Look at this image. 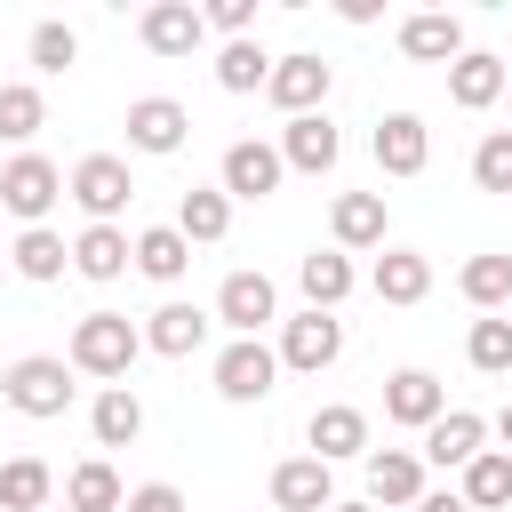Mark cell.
<instances>
[{
	"label": "cell",
	"mask_w": 512,
	"mask_h": 512,
	"mask_svg": "<svg viewBox=\"0 0 512 512\" xmlns=\"http://www.w3.org/2000/svg\"><path fill=\"white\" fill-rule=\"evenodd\" d=\"M88 432H96V448H128V440L144 432V400H136L128 384H104L96 408H88Z\"/></svg>",
	"instance_id": "obj_29"
},
{
	"label": "cell",
	"mask_w": 512,
	"mask_h": 512,
	"mask_svg": "<svg viewBox=\"0 0 512 512\" xmlns=\"http://www.w3.org/2000/svg\"><path fill=\"white\" fill-rule=\"evenodd\" d=\"M216 320H224L232 336H256V328L280 320V288H272L264 272H224V288H216Z\"/></svg>",
	"instance_id": "obj_10"
},
{
	"label": "cell",
	"mask_w": 512,
	"mask_h": 512,
	"mask_svg": "<svg viewBox=\"0 0 512 512\" xmlns=\"http://www.w3.org/2000/svg\"><path fill=\"white\" fill-rule=\"evenodd\" d=\"M200 344H208V312L200 304H160L144 320V352H160V360H192Z\"/></svg>",
	"instance_id": "obj_22"
},
{
	"label": "cell",
	"mask_w": 512,
	"mask_h": 512,
	"mask_svg": "<svg viewBox=\"0 0 512 512\" xmlns=\"http://www.w3.org/2000/svg\"><path fill=\"white\" fill-rule=\"evenodd\" d=\"M400 48H408L416 64H456V56H464V16L416 8V16H400Z\"/></svg>",
	"instance_id": "obj_18"
},
{
	"label": "cell",
	"mask_w": 512,
	"mask_h": 512,
	"mask_svg": "<svg viewBox=\"0 0 512 512\" xmlns=\"http://www.w3.org/2000/svg\"><path fill=\"white\" fill-rule=\"evenodd\" d=\"M0 400H8L16 416H32V424L64 416V408H72V360H56V352H24V360H8Z\"/></svg>",
	"instance_id": "obj_2"
},
{
	"label": "cell",
	"mask_w": 512,
	"mask_h": 512,
	"mask_svg": "<svg viewBox=\"0 0 512 512\" xmlns=\"http://www.w3.org/2000/svg\"><path fill=\"white\" fill-rule=\"evenodd\" d=\"M176 232H184L192 248H216V240L232 232V200H224L216 184H192V192L176 200Z\"/></svg>",
	"instance_id": "obj_27"
},
{
	"label": "cell",
	"mask_w": 512,
	"mask_h": 512,
	"mask_svg": "<svg viewBox=\"0 0 512 512\" xmlns=\"http://www.w3.org/2000/svg\"><path fill=\"white\" fill-rule=\"evenodd\" d=\"M416 512H472V504H464V496H448V488H424V496H416Z\"/></svg>",
	"instance_id": "obj_41"
},
{
	"label": "cell",
	"mask_w": 512,
	"mask_h": 512,
	"mask_svg": "<svg viewBox=\"0 0 512 512\" xmlns=\"http://www.w3.org/2000/svg\"><path fill=\"white\" fill-rule=\"evenodd\" d=\"M136 352H144V328L128 320V312H88L80 328H72V376H104V384H120L128 368H136Z\"/></svg>",
	"instance_id": "obj_1"
},
{
	"label": "cell",
	"mask_w": 512,
	"mask_h": 512,
	"mask_svg": "<svg viewBox=\"0 0 512 512\" xmlns=\"http://www.w3.org/2000/svg\"><path fill=\"white\" fill-rule=\"evenodd\" d=\"M272 504H280V512H328V504H336L328 464H320V456H288V464H272Z\"/></svg>",
	"instance_id": "obj_20"
},
{
	"label": "cell",
	"mask_w": 512,
	"mask_h": 512,
	"mask_svg": "<svg viewBox=\"0 0 512 512\" xmlns=\"http://www.w3.org/2000/svg\"><path fill=\"white\" fill-rule=\"evenodd\" d=\"M120 472L104 464V456H88V464H72V480H64V512H120Z\"/></svg>",
	"instance_id": "obj_31"
},
{
	"label": "cell",
	"mask_w": 512,
	"mask_h": 512,
	"mask_svg": "<svg viewBox=\"0 0 512 512\" xmlns=\"http://www.w3.org/2000/svg\"><path fill=\"white\" fill-rule=\"evenodd\" d=\"M72 56H80V32H72V24H56V16L32 24V64H40V72H72Z\"/></svg>",
	"instance_id": "obj_38"
},
{
	"label": "cell",
	"mask_w": 512,
	"mask_h": 512,
	"mask_svg": "<svg viewBox=\"0 0 512 512\" xmlns=\"http://www.w3.org/2000/svg\"><path fill=\"white\" fill-rule=\"evenodd\" d=\"M120 128H128V152H152V160H168V152H184V136H192V112H184L176 96H136Z\"/></svg>",
	"instance_id": "obj_8"
},
{
	"label": "cell",
	"mask_w": 512,
	"mask_h": 512,
	"mask_svg": "<svg viewBox=\"0 0 512 512\" xmlns=\"http://www.w3.org/2000/svg\"><path fill=\"white\" fill-rule=\"evenodd\" d=\"M368 152H376L384 176H424V160H432V128H424L416 112H384L376 136H368Z\"/></svg>",
	"instance_id": "obj_11"
},
{
	"label": "cell",
	"mask_w": 512,
	"mask_h": 512,
	"mask_svg": "<svg viewBox=\"0 0 512 512\" xmlns=\"http://www.w3.org/2000/svg\"><path fill=\"white\" fill-rule=\"evenodd\" d=\"M328 232H336L344 256H352V248H384V192H336Z\"/></svg>",
	"instance_id": "obj_23"
},
{
	"label": "cell",
	"mask_w": 512,
	"mask_h": 512,
	"mask_svg": "<svg viewBox=\"0 0 512 512\" xmlns=\"http://www.w3.org/2000/svg\"><path fill=\"white\" fill-rule=\"evenodd\" d=\"M296 288H304L312 312H336V304L352 296V256H344V248H312V256L296 264Z\"/></svg>",
	"instance_id": "obj_25"
},
{
	"label": "cell",
	"mask_w": 512,
	"mask_h": 512,
	"mask_svg": "<svg viewBox=\"0 0 512 512\" xmlns=\"http://www.w3.org/2000/svg\"><path fill=\"white\" fill-rule=\"evenodd\" d=\"M456 288H464V304H480V312H504V304H512V256H504V248H488V256H464Z\"/></svg>",
	"instance_id": "obj_30"
},
{
	"label": "cell",
	"mask_w": 512,
	"mask_h": 512,
	"mask_svg": "<svg viewBox=\"0 0 512 512\" xmlns=\"http://www.w3.org/2000/svg\"><path fill=\"white\" fill-rule=\"evenodd\" d=\"M264 80H272V56H264L256 40H224V48H216V88H224V96H256Z\"/></svg>",
	"instance_id": "obj_33"
},
{
	"label": "cell",
	"mask_w": 512,
	"mask_h": 512,
	"mask_svg": "<svg viewBox=\"0 0 512 512\" xmlns=\"http://www.w3.org/2000/svg\"><path fill=\"white\" fill-rule=\"evenodd\" d=\"M64 192L88 208V224H112V216L136 200V176H128V160H120V152H88V160L64 176Z\"/></svg>",
	"instance_id": "obj_5"
},
{
	"label": "cell",
	"mask_w": 512,
	"mask_h": 512,
	"mask_svg": "<svg viewBox=\"0 0 512 512\" xmlns=\"http://www.w3.org/2000/svg\"><path fill=\"white\" fill-rule=\"evenodd\" d=\"M280 144H256V136H240V144H224V168H216V192L224 200H272L280 192Z\"/></svg>",
	"instance_id": "obj_7"
},
{
	"label": "cell",
	"mask_w": 512,
	"mask_h": 512,
	"mask_svg": "<svg viewBox=\"0 0 512 512\" xmlns=\"http://www.w3.org/2000/svg\"><path fill=\"white\" fill-rule=\"evenodd\" d=\"M72 272L96 280V288L120 280V272H128V232H120V224H88V232L72 240Z\"/></svg>",
	"instance_id": "obj_28"
},
{
	"label": "cell",
	"mask_w": 512,
	"mask_h": 512,
	"mask_svg": "<svg viewBox=\"0 0 512 512\" xmlns=\"http://www.w3.org/2000/svg\"><path fill=\"white\" fill-rule=\"evenodd\" d=\"M48 488H56V472L40 456H8L0 464V512H48Z\"/></svg>",
	"instance_id": "obj_32"
},
{
	"label": "cell",
	"mask_w": 512,
	"mask_h": 512,
	"mask_svg": "<svg viewBox=\"0 0 512 512\" xmlns=\"http://www.w3.org/2000/svg\"><path fill=\"white\" fill-rule=\"evenodd\" d=\"M336 152H344V136H336V120H328V112H304V120H288V128H280V168L328 176V168H336Z\"/></svg>",
	"instance_id": "obj_15"
},
{
	"label": "cell",
	"mask_w": 512,
	"mask_h": 512,
	"mask_svg": "<svg viewBox=\"0 0 512 512\" xmlns=\"http://www.w3.org/2000/svg\"><path fill=\"white\" fill-rule=\"evenodd\" d=\"M48 512H56V504H48Z\"/></svg>",
	"instance_id": "obj_46"
},
{
	"label": "cell",
	"mask_w": 512,
	"mask_h": 512,
	"mask_svg": "<svg viewBox=\"0 0 512 512\" xmlns=\"http://www.w3.org/2000/svg\"><path fill=\"white\" fill-rule=\"evenodd\" d=\"M504 72H512V56H504Z\"/></svg>",
	"instance_id": "obj_44"
},
{
	"label": "cell",
	"mask_w": 512,
	"mask_h": 512,
	"mask_svg": "<svg viewBox=\"0 0 512 512\" xmlns=\"http://www.w3.org/2000/svg\"><path fill=\"white\" fill-rule=\"evenodd\" d=\"M480 448H488V416H472V408H448L440 424H424V448H416V456H424V464H440V472H448V464L464 472Z\"/></svg>",
	"instance_id": "obj_17"
},
{
	"label": "cell",
	"mask_w": 512,
	"mask_h": 512,
	"mask_svg": "<svg viewBox=\"0 0 512 512\" xmlns=\"http://www.w3.org/2000/svg\"><path fill=\"white\" fill-rule=\"evenodd\" d=\"M472 184L480 192H512V128H488L472 144Z\"/></svg>",
	"instance_id": "obj_37"
},
{
	"label": "cell",
	"mask_w": 512,
	"mask_h": 512,
	"mask_svg": "<svg viewBox=\"0 0 512 512\" xmlns=\"http://www.w3.org/2000/svg\"><path fill=\"white\" fill-rule=\"evenodd\" d=\"M136 40H144L152 56H192V48L208 40V24H200L192 0H152V8L136 16Z\"/></svg>",
	"instance_id": "obj_13"
},
{
	"label": "cell",
	"mask_w": 512,
	"mask_h": 512,
	"mask_svg": "<svg viewBox=\"0 0 512 512\" xmlns=\"http://www.w3.org/2000/svg\"><path fill=\"white\" fill-rule=\"evenodd\" d=\"M200 24H208V32H224V40H248L256 0H208V8H200Z\"/></svg>",
	"instance_id": "obj_39"
},
{
	"label": "cell",
	"mask_w": 512,
	"mask_h": 512,
	"mask_svg": "<svg viewBox=\"0 0 512 512\" xmlns=\"http://www.w3.org/2000/svg\"><path fill=\"white\" fill-rule=\"evenodd\" d=\"M272 376H280V360H272L264 336H232V344L216 352V392H224L232 408H256V400L272 392Z\"/></svg>",
	"instance_id": "obj_6"
},
{
	"label": "cell",
	"mask_w": 512,
	"mask_h": 512,
	"mask_svg": "<svg viewBox=\"0 0 512 512\" xmlns=\"http://www.w3.org/2000/svg\"><path fill=\"white\" fill-rule=\"evenodd\" d=\"M304 440H312V456H320V464H344V456H368V416H360L352 400H328V408H312V424H304Z\"/></svg>",
	"instance_id": "obj_16"
},
{
	"label": "cell",
	"mask_w": 512,
	"mask_h": 512,
	"mask_svg": "<svg viewBox=\"0 0 512 512\" xmlns=\"http://www.w3.org/2000/svg\"><path fill=\"white\" fill-rule=\"evenodd\" d=\"M368 288H376L384 304H424V296H432V256H416V248H384L376 272H368Z\"/></svg>",
	"instance_id": "obj_24"
},
{
	"label": "cell",
	"mask_w": 512,
	"mask_h": 512,
	"mask_svg": "<svg viewBox=\"0 0 512 512\" xmlns=\"http://www.w3.org/2000/svg\"><path fill=\"white\" fill-rule=\"evenodd\" d=\"M424 496V456L416 448H368V504H408Z\"/></svg>",
	"instance_id": "obj_19"
},
{
	"label": "cell",
	"mask_w": 512,
	"mask_h": 512,
	"mask_svg": "<svg viewBox=\"0 0 512 512\" xmlns=\"http://www.w3.org/2000/svg\"><path fill=\"white\" fill-rule=\"evenodd\" d=\"M264 96H272L288 120H304V112H320V104H328V64H320L312 48H296V56H272V80H264Z\"/></svg>",
	"instance_id": "obj_9"
},
{
	"label": "cell",
	"mask_w": 512,
	"mask_h": 512,
	"mask_svg": "<svg viewBox=\"0 0 512 512\" xmlns=\"http://www.w3.org/2000/svg\"><path fill=\"white\" fill-rule=\"evenodd\" d=\"M384 416H392V424H408V432L440 424V416H448L440 376H432V368H392V376H384Z\"/></svg>",
	"instance_id": "obj_12"
},
{
	"label": "cell",
	"mask_w": 512,
	"mask_h": 512,
	"mask_svg": "<svg viewBox=\"0 0 512 512\" xmlns=\"http://www.w3.org/2000/svg\"><path fill=\"white\" fill-rule=\"evenodd\" d=\"M472 512H512V448H480L464 464V488H456Z\"/></svg>",
	"instance_id": "obj_26"
},
{
	"label": "cell",
	"mask_w": 512,
	"mask_h": 512,
	"mask_svg": "<svg viewBox=\"0 0 512 512\" xmlns=\"http://www.w3.org/2000/svg\"><path fill=\"white\" fill-rule=\"evenodd\" d=\"M128 264H136L144 280H160V288H176V280L192 272V240H184L176 224H152V232H136V240H128Z\"/></svg>",
	"instance_id": "obj_21"
},
{
	"label": "cell",
	"mask_w": 512,
	"mask_h": 512,
	"mask_svg": "<svg viewBox=\"0 0 512 512\" xmlns=\"http://www.w3.org/2000/svg\"><path fill=\"white\" fill-rule=\"evenodd\" d=\"M504 96H512V88H504Z\"/></svg>",
	"instance_id": "obj_45"
},
{
	"label": "cell",
	"mask_w": 512,
	"mask_h": 512,
	"mask_svg": "<svg viewBox=\"0 0 512 512\" xmlns=\"http://www.w3.org/2000/svg\"><path fill=\"white\" fill-rule=\"evenodd\" d=\"M272 360H280V368H296V376H320V368H336V360H344V320L304 304L296 320H280V344H272Z\"/></svg>",
	"instance_id": "obj_3"
},
{
	"label": "cell",
	"mask_w": 512,
	"mask_h": 512,
	"mask_svg": "<svg viewBox=\"0 0 512 512\" xmlns=\"http://www.w3.org/2000/svg\"><path fill=\"white\" fill-rule=\"evenodd\" d=\"M120 512H184V496H176L168 480H144V488H128V496H120Z\"/></svg>",
	"instance_id": "obj_40"
},
{
	"label": "cell",
	"mask_w": 512,
	"mask_h": 512,
	"mask_svg": "<svg viewBox=\"0 0 512 512\" xmlns=\"http://www.w3.org/2000/svg\"><path fill=\"white\" fill-rule=\"evenodd\" d=\"M40 120H48V96L32 80H0V136L24 144V136H40Z\"/></svg>",
	"instance_id": "obj_36"
},
{
	"label": "cell",
	"mask_w": 512,
	"mask_h": 512,
	"mask_svg": "<svg viewBox=\"0 0 512 512\" xmlns=\"http://www.w3.org/2000/svg\"><path fill=\"white\" fill-rule=\"evenodd\" d=\"M496 432H504V448H512V400H504V408H496Z\"/></svg>",
	"instance_id": "obj_42"
},
{
	"label": "cell",
	"mask_w": 512,
	"mask_h": 512,
	"mask_svg": "<svg viewBox=\"0 0 512 512\" xmlns=\"http://www.w3.org/2000/svg\"><path fill=\"white\" fill-rule=\"evenodd\" d=\"M16 272L24 280H64V264H72V248H64V232H48V224H32V232H16Z\"/></svg>",
	"instance_id": "obj_34"
},
{
	"label": "cell",
	"mask_w": 512,
	"mask_h": 512,
	"mask_svg": "<svg viewBox=\"0 0 512 512\" xmlns=\"http://www.w3.org/2000/svg\"><path fill=\"white\" fill-rule=\"evenodd\" d=\"M464 360H472L480 376H512V320L480 312V320H472V336H464Z\"/></svg>",
	"instance_id": "obj_35"
},
{
	"label": "cell",
	"mask_w": 512,
	"mask_h": 512,
	"mask_svg": "<svg viewBox=\"0 0 512 512\" xmlns=\"http://www.w3.org/2000/svg\"><path fill=\"white\" fill-rule=\"evenodd\" d=\"M504 88H512V72H504V56H488V48H464V56L448 64V104H456V112H488Z\"/></svg>",
	"instance_id": "obj_14"
},
{
	"label": "cell",
	"mask_w": 512,
	"mask_h": 512,
	"mask_svg": "<svg viewBox=\"0 0 512 512\" xmlns=\"http://www.w3.org/2000/svg\"><path fill=\"white\" fill-rule=\"evenodd\" d=\"M56 200H64V168H56V160L16 152V160L0 168V208H8V216H24V232H32V224H40Z\"/></svg>",
	"instance_id": "obj_4"
},
{
	"label": "cell",
	"mask_w": 512,
	"mask_h": 512,
	"mask_svg": "<svg viewBox=\"0 0 512 512\" xmlns=\"http://www.w3.org/2000/svg\"><path fill=\"white\" fill-rule=\"evenodd\" d=\"M328 512H376V504H328Z\"/></svg>",
	"instance_id": "obj_43"
}]
</instances>
